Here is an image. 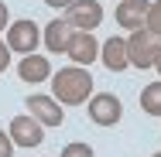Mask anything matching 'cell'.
<instances>
[{"label": "cell", "instance_id": "1", "mask_svg": "<svg viewBox=\"0 0 161 157\" xmlns=\"http://www.w3.org/2000/svg\"><path fill=\"white\" fill-rule=\"evenodd\" d=\"M48 82H52V89H55V99L65 102V106H79V102H86V99L93 96V75H89V68H82V65L58 68V75H52Z\"/></svg>", "mask_w": 161, "mask_h": 157}, {"label": "cell", "instance_id": "2", "mask_svg": "<svg viewBox=\"0 0 161 157\" xmlns=\"http://www.w3.org/2000/svg\"><path fill=\"white\" fill-rule=\"evenodd\" d=\"M124 44H127V62L134 68H154L161 55V38L158 34H151L147 28H137V31H130V38H124Z\"/></svg>", "mask_w": 161, "mask_h": 157}, {"label": "cell", "instance_id": "3", "mask_svg": "<svg viewBox=\"0 0 161 157\" xmlns=\"http://www.w3.org/2000/svg\"><path fill=\"white\" fill-rule=\"evenodd\" d=\"M62 21L72 31H96L99 24H103V3L99 0H75V3L65 7Z\"/></svg>", "mask_w": 161, "mask_h": 157}, {"label": "cell", "instance_id": "4", "mask_svg": "<svg viewBox=\"0 0 161 157\" xmlns=\"http://www.w3.org/2000/svg\"><path fill=\"white\" fill-rule=\"evenodd\" d=\"M38 41H41V31H38V24L34 21H14V24H7V51H21V55H34V48H38Z\"/></svg>", "mask_w": 161, "mask_h": 157}, {"label": "cell", "instance_id": "5", "mask_svg": "<svg viewBox=\"0 0 161 157\" xmlns=\"http://www.w3.org/2000/svg\"><path fill=\"white\" fill-rule=\"evenodd\" d=\"M86 109H89V120L96 126H117L120 116H124V102H120L113 92H96L89 99Z\"/></svg>", "mask_w": 161, "mask_h": 157}, {"label": "cell", "instance_id": "6", "mask_svg": "<svg viewBox=\"0 0 161 157\" xmlns=\"http://www.w3.org/2000/svg\"><path fill=\"white\" fill-rule=\"evenodd\" d=\"M65 55L72 58L75 65H82V68H89V65L99 58V41L93 38V31H72L69 38V48H65Z\"/></svg>", "mask_w": 161, "mask_h": 157}, {"label": "cell", "instance_id": "7", "mask_svg": "<svg viewBox=\"0 0 161 157\" xmlns=\"http://www.w3.org/2000/svg\"><path fill=\"white\" fill-rule=\"evenodd\" d=\"M7 133H10L14 147H28V150H31V147H38V144L45 140V126L38 123L31 113H28V116H14Z\"/></svg>", "mask_w": 161, "mask_h": 157}, {"label": "cell", "instance_id": "8", "mask_svg": "<svg viewBox=\"0 0 161 157\" xmlns=\"http://www.w3.org/2000/svg\"><path fill=\"white\" fill-rule=\"evenodd\" d=\"M24 106L31 109V116L41 126H62V120H65V109L58 106V99H52V96H31Z\"/></svg>", "mask_w": 161, "mask_h": 157}, {"label": "cell", "instance_id": "9", "mask_svg": "<svg viewBox=\"0 0 161 157\" xmlns=\"http://www.w3.org/2000/svg\"><path fill=\"white\" fill-rule=\"evenodd\" d=\"M147 7H151V0H120L113 17H117V24H120V28H127V31H137V28H144Z\"/></svg>", "mask_w": 161, "mask_h": 157}, {"label": "cell", "instance_id": "10", "mask_svg": "<svg viewBox=\"0 0 161 157\" xmlns=\"http://www.w3.org/2000/svg\"><path fill=\"white\" fill-rule=\"evenodd\" d=\"M99 62L106 65L110 72H124L127 68V44H124V38H106L103 44H99Z\"/></svg>", "mask_w": 161, "mask_h": 157}, {"label": "cell", "instance_id": "11", "mask_svg": "<svg viewBox=\"0 0 161 157\" xmlns=\"http://www.w3.org/2000/svg\"><path fill=\"white\" fill-rule=\"evenodd\" d=\"M17 75L24 82H45V79H52V62L45 55H24L17 65Z\"/></svg>", "mask_w": 161, "mask_h": 157}, {"label": "cell", "instance_id": "12", "mask_svg": "<svg viewBox=\"0 0 161 157\" xmlns=\"http://www.w3.org/2000/svg\"><path fill=\"white\" fill-rule=\"evenodd\" d=\"M69 38H72V28L65 24L62 17H55L52 24H45V34H41V41H45L48 51H65L69 48Z\"/></svg>", "mask_w": 161, "mask_h": 157}, {"label": "cell", "instance_id": "13", "mask_svg": "<svg viewBox=\"0 0 161 157\" xmlns=\"http://www.w3.org/2000/svg\"><path fill=\"white\" fill-rule=\"evenodd\" d=\"M141 109L147 116H161V82H147L141 92Z\"/></svg>", "mask_w": 161, "mask_h": 157}, {"label": "cell", "instance_id": "14", "mask_svg": "<svg viewBox=\"0 0 161 157\" xmlns=\"http://www.w3.org/2000/svg\"><path fill=\"white\" fill-rule=\"evenodd\" d=\"M144 28L151 34H158L161 38V0H154L151 7H147V17H144Z\"/></svg>", "mask_w": 161, "mask_h": 157}, {"label": "cell", "instance_id": "15", "mask_svg": "<svg viewBox=\"0 0 161 157\" xmlns=\"http://www.w3.org/2000/svg\"><path fill=\"white\" fill-rule=\"evenodd\" d=\"M58 157H93V147L82 144V140H75V144H65Z\"/></svg>", "mask_w": 161, "mask_h": 157}, {"label": "cell", "instance_id": "16", "mask_svg": "<svg viewBox=\"0 0 161 157\" xmlns=\"http://www.w3.org/2000/svg\"><path fill=\"white\" fill-rule=\"evenodd\" d=\"M0 157H14V140H10V133H3V130H0Z\"/></svg>", "mask_w": 161, "mask_h": 157}, {"label": "cell", "instance_id": "17", "mask_svg": "<svg viewBox=\"0 0 161 157\" xmlns=\"http://www.w3.org/2000/svg\"><path fill=\"white\" fill-rule=\"evenodd\" d=\"M7 65H10V51H7V44L0 41V72H7Z\"/></svg>", "mask_w": 161, "mask_h": 157}, {"label": "cell", "instance_id": "18", "mask_svg": "<svg viewBox=\"0 0 161 157\" xmlns=\"http://www.w3.org/2000/svg\"><path fill=\"white\" fill-rule=\"evenodd\" d=\"M7 24H10V10H7V3L0 0V31H3Z\"/></svg>", "mask_w": 161, "mask_h": 157}, {"label": "cell", "instance_id": "19", "mask_svg": "<svg viewBox=\"0 0 161 157\" xmlns=\"http://www.w3.org/2000/svg\"><path fill=\"white\" fill-rule=\"evenodd\" d=\"M45 3H48L52 10H65V7H69V3H75V0H45Z\"/></svg>", "mask_w": 161, "mask_h": 157}, {"label": "cell", "instance_id": "20", "mask_svg": "<svg viewBox=\"0 0 161 157\" xmlns=\"http://www.w3.org/2000/svg\"><path fill=\"white\" fill-rule=\"evenodd\" d=\"M154 68H158V75H161V55H158V62H154Z\"/></svg>", "mask_w": 161, "mask_h": 157}, {"label": "cell", "instance_id": "21", "mask_svg": "<svg viewBox=\"0 0 161 157\" xmlns=\"http://www.w3.org/2000/svg\"><path fill=\"white\" fill-rule=\"evenodd\" d=\"M151 157H161V150H158V154H151Z\"/></svg>", "mask_w": 161, "mask_h": 157}]
</instances>
